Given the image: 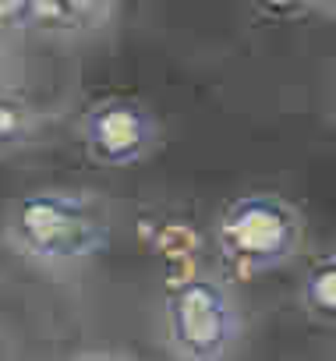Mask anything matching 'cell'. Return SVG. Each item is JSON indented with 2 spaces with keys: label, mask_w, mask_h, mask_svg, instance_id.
<instances>
[{
  "label": "cell",
  "mask_w": 336,
  "mask_h": 361,
  "mask_svg": "<svg viewBox=\"0 0 336 361\" xmlns=\"http://www.w3.org/2000/svg\"><path fill=\"white\" fill-rule=\"evenodd\" d=\"M11 245L43 266H78L110 245L106 213L82 192H29L8 209Z\"/></svg>",
  "instance_id": "obj_1"
},
{
  "label": "cell",
  "mask_w": 336,
  "mask_h": 361,
  "mask_svg": "<svg viewBox=\"0 0 336 361\" xmlns=\"http://www.w3.org/2000/svg\"><path fill=\"white\" fill-rule=\"evenodd\" d=\"M304 224L301 213L269 192H251L234 199L216 220V248L230 273L259 276L280 269L301 248Z\"/></svg>",
  "instance_id": "obj_2"
},
{
  "label": "cell",
  "mask_w": 336,
  "mask_h": 361,
  "mask_svg": "<svg viewBox=\"0 0 336 361\" xmlns=\"http://www.w3.org/2000/svg\"><path fill=\"white\" fill-rule=\"evenodd\" d=\"M166 333H170L174 354L181 357L192 361L223 357L241 333V315L230 290L220 280L195 273L174 280L166 290Z\"/></svg>",
  "instance_id": "obj_3"
},
{
  "label": "cell",
  "mask_w": 336,
  "mask_h": 361,
  "mask_svg": "<svg viewBox=\"0 0 336 361\" xmlns=\"http://www.w3.org/2000/svg\"><path fill=\"white\" fill-rule=\"evenodd\" d=\"M82 142L99 166H131L156 145V121L142 103L99 99L82 117Z\"/></svg>",
  "instance_id": "obj_4"
},
{
  "label": "cell",
  "mask_w": 336,
  "mask_h": 361,
  "mask_svg": "<svg viewBox=\"0 0 336 361\" xmlns=\"http://www.w3.org/2000/svg\"><path fill=\"white\" fill-rule=\"evenodd\" d=\"M117 0H29V25L43 32H85L99 29Z\"/></svg>",
  "instance_id": "obj_5"
},
{
  "label": "cell",
  "mask_w": 336,
  "mask_h": 361,
  "mask_svg": "<svg viewBox=\"0 0 336 361\" xmlns=\"http://www.w3.org/2000/svg\"><path fill=\"white\" fill-rule=\"evenodd\" d=\"M152 248L163 262V269L170 273V283L174 280H185L192 276L195 262H199V252H202V238L192 224L185 220H174V224H163L152 238Z\"/></svg>",
  "instance_id": "obj_6"
},
{
  "label": "cell",
  "mask_w": 336,
  "mask_h": 361,
  "mask_svg": "<svg viewBox=\"0 0 336 361\" xmlns=\"http://www.w3.org/2000/svg\"><path fill=\"white\" fill-rule=\"evenodd\" d=\"M301 301L315 322L336 329V252L308 266L304 283H301Z\"/></svg>",
  "instance_id": "obj_7"
},
{
  "label": "cell",
  "mask_w": 336,
  "mask_h": 361,
  "mask_svg": "<svg viewBox=\"0 0 336 361\" xmlns=\"http://www.w3.org/2000/svg\"><path fill=\"white\" fill-rule=\"evenodd\" d=\"M32 128H36L32 106L15 89H8L4 82H0V152H8V149L29 142Z\"/></svg>",
  "instance_id": "obj_8"
},
{
  "label": "cell",
  "mask_w": 336,
  "mask_h": 361,
  "mask_svg": "<svg viewBox=\"0 0 336 361\" xmlns=\"http://www.w3.org/2000/svg\"><path fill=\"white\" fill-rule=\"evenodd\" d=\"M251 4L269 22H290V18H297V15H304L311 8L308 0H251Z\"/></svg>",
  "instance_id": "obj_9"
},
{
  "label": "cell",
  "mask_w": 336,
  "mask_h": 361,
  "mask_svg": "<svg viewBox=\"0 0 336 361\" xmlns=\"http://www.w3.org/2000/svg\"><path fill=\"white\" fill-rule=\"evenodd\" d=\"M29 0H0V29H25Z\"/></svg>",
  "instance_id": "obj_10"
},
{
  "label": "cell",
  "mask_w": 336,
  "mask_h": 361,
  "mask_svg": "<svg viewBox=\"0 0 336 361\" xmlns=\"http://www.w3.org/2000/svg\"><path fill=\"white\" fill-rule=\"evenodd\" d=\"M311 8H322V11H336V0H308Z\"/></svg>",
  "instance_id": "obj_11"
},
{
  "label": "cell",
  "mask_w": 336,
  "mask_h": 361,
  "mask_svg": "<svg viewBox=\"0 0 336 361\" xmlns=\"http://www.w3.org/2000/svg\"><path fill=\"white\" fill-rule=\"evenodd\" d=\"M0 82H4V57H0Z\"/></svg>",
  "instance_id": "obj_12"
}]
</instances>
